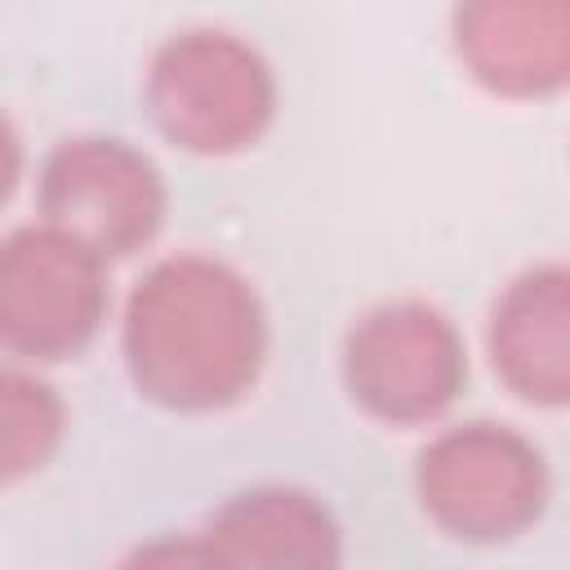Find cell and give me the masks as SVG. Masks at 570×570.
Here are the masks:
<instances>
[{
	"label": "cell",
	"instance_id": "obj_1",
	"mask_svg": "<svg viewBox=\"0 0 570 570\" xmlns=\"http://www.w3.org/2000/svg\"><path fill=\"white\" fill-rule=\"evenodd\" d=\"M272 352L267 303L214 254H165L125 294L120 356L142 401L214 414L245 401Z\"/></svg>",
	"mask_w": 570,
	"mask_h": 570
},
{
	"label": "cell",
	"instance_id": "obj_2",
	"mask_svg": "<svg viewBox=\"0 0 570 570\" xmlns=\"http://www.w3.org/2000/svg\"><path fill=\"white\" fill-rule=\"evenodd\" d=\"M142 102L191 156L249 151L276 120L281 85L267 53L227 27H183L151 49Z\"/></svg>",
	"mask_w": 570,
	"mask_h": 570
},
{
	"label": "cell",
	"instance_id": "obj_3",
	"mask_svg": "<svg viewBox=\"0 0 570 570\" xmlns=\"http://www.w3.org/2000/svg\"><path fill=\"white\" fill-rule=\"evenodd\" d=\"M414 499L445 539L494 548L543 521L552 472L521 428L463 419L428 436L414 454Z\"/></svg>",
	"mask_w": 570,
	"mask_h": 570
},
{
	"label": "cell",
	"instance_id": "obj_4",
	"mask_svg": "<svg viewBox=\"0 0 570 570\" xmlns=\"http://www.w3.org/2000/svg\"><path fill=\"white\" fill-rule=\"evenodd\" d=\"M338 374L361 414L387 428H423L454 410L468 387V343L450 312L428 298L365 307L338 347Z\"/></svg>",
	"mask_w": 570,
	"mask_h": 570
},
{
	"label": "cell",
	"instance_id": "obj_5",
	"mask_svg": "<svg viewBox=\"0 0 570 570\" xmlns=\"http://www.w3.org/2000/svg\"><path fill=\"white\" fill-rule=\"evenodd\" d=\"M40 223L80 240L98 258H134L169 218V187L160 165L116 134L58 138L36 169Z\"/></svg>",
	"mask_w": 570,
	"mask_h": 570
},
{
	"label": "cell",
	"instance_id": "obj_6",
	"mask_svg": "<svg viewBox=\"0 0 570 570\" xmlns=\"http://www.w3.org/2000/svg\"><path fill=\"white\" fill-rule=\"evenodd\" d=\"M107 258L49 223H22L0 240V343L18 361L53 365L80 356L107 312Z\"/></svg>",
	"mask_w": 570,
	"mask_h": 570
},
{
	"label": "cell",
	"instance_id": "obj_7",
	"mask_svg": "<svg viewBox=\"0 0 570 570\" xmlns=\"http://www.w3.org/2000/svg\"><path fill=\"white\" fill-rule=\"evenodd\" d=\"M463 71L499 98L570 89V0H463L450 9Z\"/></svg>",
	"mask_w": 570,
	"mask_h": 570
},
{
	"label": "cell",
	"instance_id": "obj_8",
	"mask_svg": "<svg viewBox=\"0 0 570 570\" xmlns=\"http://www.w3.org/2000/svg\"><path fill=\"white\" fill-rule=\"evenodd\" d=\"M485 356L517 401L570 410V263H534L494 294Z\"/></svg>",
	"mask_w": 570,
	"mask_h": 570
},
{
	"label": "cell",
	"instance_id": "obj_9",
	"mask_svg": "<svg viewBox=\"0 0 570 570\" xmlns=\"http://www.w3.org/2000/svg\"><path fill=\"white\" fill-rule=\"evenodd\" d=\"M227 570H343V525L303 485H249L205 521Z\"/></svg>",
	"mask_w": 570,
	"mask_h": 570
},
{
	"label": "cell",
	"instance_id": "obj_10",
	"mask_svg": "<svg viewBox=\"0 0 570 570\" xmlns=\"http://www.w3.org/2000/svg\"><path fill=\"white\" fill-rule=\"evenodd\" d=\"M67 436V405L53 383L9 365L0 374V472L4 485L40 472Z\"/></svg>",
	"mask_w": 570,
	"mask_h": 570
},
{
	"label": "cell",
	"instance_id": "obj_11",
	"mask_svg": "<svg viewBox=\"0 0 570 570\" xmlns=\"http://www.w3.org/2000/svg\"><path fill=\"white\" fill-rule=\"evenodd\" d=\"M116 570H227L218 548L209 543L205 530L196 534H156L142 539L138 548L125 552V561Z\"/></svg>",
	"mask_w": 570,
	"mask_h": 570
}]
</instances>
